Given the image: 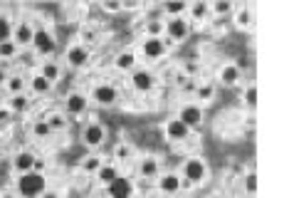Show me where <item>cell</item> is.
<instances>
[{
	"mask_svg": "<svg viewBox=\"0 0 289 198\" xmlns=\"http://www.w3.org/2000/svg\"><path fill=\"white\" fill-rule=\"evenodd\" d=\"M17 191L22 198H37L47 191V179L37 171H27V174H20L17 179Z\"/></svg>",
	"mask_w": 289,
	"mask_h": 198,
	"instance_id": "1",
	"label": "cell"
},
{
	"mask_svg": "<svg viewBox=\"0 0 289 198\" xmlns=\"http://www.w3.org/2000/svg\"><path fill=\"white\" fill-rule=\"evenodd\" d=\"M106 194H109V198H131L134 186H131V181H129V179L116 176V179L106 186Z\"/></svg>",
	"mask_w": 289,
	"mask_h": 198,
	"instance_id": "2",
	"label": "cell"
},
{
	"mask_svg": "<svg viewBox=\"0 0 289 198\" xmlns=\"http://www.w3.org/2000/svg\"><path fill=\"white\" fill-rule=\"evenodd\" d=\"M178 119H181L188 129H198V127H200V122H203V112H200V107H198V104H186V107L181 109Z\"/></svg>",
	"mask_w": 289,
	"mask_h": 198,
	"instance_id": "3",
	"label": "cell"
},
{
	"mask_svg": "<svg viewBox=\"0 0 289 198\" xmlns=\"http://www.w3.org/2000/svg\"><path fill=\"white\" fill-rule=\"evenodd\" d=\"M32 45L40 55H52L55 52V37L47 32V30H35V37H32Z\"/></svg>",
	"mask_w": 289,
	"mask_h": 198,
	"instance_id": "4",
	"label": "cell"
},
{
	"mask_svg": "<svg viewBox=\"0 0 289 198\" xmlns=\"http://www.w3.org/2000/svg\"><path fill=\"white\" fill-rule=\"evenodd\" d=\"M183 176L191 181V184H198L205 179V164L200 159H188L186 166H183Z\"/></svg>",
	"mask_w": 289,
	"mask_h": 198,
	"instance_id": "5",
	"label": "cell"
},
{
	"mask_svg": "<svg viewBox=\"0 0 289 198\" xmlns=\"http://www.w3.org/2000/svg\"><path fill=\"white\" fill-rule=\"evenodd\" d=\"M188 22L183 17H171L166 22V32H168V40H186L188 37Z\"/></svg>",
	"mask_w": 289,
	"mask_h": 198,
	"instance_id": "6",
	"label": "cell"
},
{
	"mask_svg": "<svg viewBox=\"0 0 289 198\" xmlns=\"http://www.w3.org/2000/svg\"><path fill=\"white\" fill-rule=\"evenodd\" d=\"M92 99L96 104H101V107H109V104L116 102V89L111 84H96L94 92H92Z\"/></svg>",
	"mask_w": 289,
	"mask_h": 198,
	"instance_id": "7",
	"label": "cell"
},
{
	"mask_svg": "<svg viewBox=\"0 0 289 198\" xmlns=\"http://www.w3.org/2000/svg\"><path fill=\"white\" fill-rule=\"evenodd\" d=\"M153 84H156V77L151 72H146V69H136L131 74V87L136 92H148V89H153Z\"/></svg>",
	"mask_w": 289,
	"mask_h": 198,
	"instance_id": "8",
	"label": "cell"
},
{
	"mask_svg": "<svg viewBox=\"0 0 289 198\" xmlns=\"http://www.w3.org/2000/svg\"><path fill=\"white\" fill-rule=\"evenodd\" d=\"M144 55L148 60H158L166 55V42L163 37H146L144 40Z\"/></svg>",
	"mask_w": 289,
	"mask_h": 198,
	"instance_id": "9",
	"label": "cell"
},
{
	"mask_svg": "<svg viewBox=\"0 0 289 198\" xmlns=\"http://www.w3.org/2000/svg\"><path fill=\"white\" fill-rule=\"evenodd\" d=\"M35 159H37L35 154H30V151H20V154H15L12 166H15V171H17V174H27V171H32Z\"/></svg>",
	"mask_w": 289,
	"mask_h": 198,
	"instance_id": "10",
	"label": "cell"
},
{
	"mask_svg": "<svg viewBox=\"0 0 289 198\" xmlns=\"http://www.w3.org/2000/svg\"><path fill=\"white\" fill-rule=\"evenodd\" d=\"M84 144L87 146H101L104 144V127L101 124H89L84 129Z\"/></svg>",
	"mask_w": 289,
	"mask_h": 198,
	"instance_id": "11",
	"label": "cell"
},
{
	"mask_svg": "<svg viewBox=\"0 0 289 198\" xmlns=\"http://www.w3.org/2000/svg\"><path fill=\"white\" fill-rule=\"evenodd\" d=\"M87 60H89V52H87L84 45H72V47L67 50V62H70L72 67L87 65Z\"/></svg>",
	"mask_w": 289,
	"mask_h": 198,
	"instance_id": "12",
	"label": "cell"
},
{
	"mask_svg": "<svg viewBox=\"0 0 289 198\" xmlns=\"http://www.w3.org/2000/svg\"><path fill=\"white\" fill-rule=\"evenodd\" d=\"M188 132H191V129H188V127H186L181 119H171V122L166 124V136H168V139H173V141L186 139V136H188Z\"/></svg>",
	"mask_w": 289,
	"mask_h": 198,
	"instance_id": "13",
	"label": "cell"
},
{
	"mask_svg": "<svg viewBox=\"0 0 289 198\" xmlns=\"http://www.w3.org/2000/svg\"><path fill=\"white\" fill-rule=\"evenodd\" d=\"M32 37H35V30L27 22H20L15 27V45H32Z\"/></svg>",
	"mask_w": 289,
	"mask_h": 198,
	"instance_id": "14",
	"label": "cell"
},
{
	"mask_svg": "<svg viewBox=\"0 0 289 198\" xmlns=\"http://www.w3.org/2000/svg\"><path fill=\"white\" fill-rule=\"evenodd\" d=\"M84 109H87V97H84L82 92H72V94L67 97V112L82 114Z\"/></svg>",
	"mask_w": 289,
	"mask_h": 198,
	"instance_id": "15",
	"label": "cell"
},
{
	"mask_svg": "<svg viewBox=\"0 0 289 198\" xmlns=\"http://www.w3.org/2000/svg\"><path fill=\"white\" fill-rule=\"evenodd\" d=\"M158 189H161L163 194H176V191L181 189V179H178L176 174H166V176L158 179Z\"/></svg>",
	"mask_w": 289,
	"mask_h": 198,
	"instance_id": "16",
	"label": "cell"
},
{
	"mask_svg": "<svg viewBox=\"0 0 289 198\" xmlns=\"http://www.w3.org/2000/svg\"><path fill=\"white\" fill-rule=\"evenodd\" d=\"M220 82L227 84V87L237 84V82H240V69H237V65H225L222 67V69H220Z\"/></svg>",
	"mask_w": 289,
	"mask_h": 198,
	"instance_id": "17",
	"label": "cell"
},
{
	"mask_svg": "<svg viewBox=\"0 0 289 198\" xmlns=\"http://www.w3.org/2000/svg\"><path fill=\"white\" fill-rule=\"evenodd\" d=\"M139 171H141V176H146V179L158 176V161L153 156H146L144 161H141V166H139Z\"/></svg>",
	"mask_w": 289,
	"mask_h": 198,
	"instance_id": "18",
	"label": "cell"
},
{
	"mask_svg": "<svg viewBox=\"0 0 289 198\" xmlns=\"http://www.w3.org/2000/svg\"><path fill=\"white\" fill-rule=\"evenodd\" d=\"M96 176H99V181H101L104 186H109V184H111V181H114L119 174H116V169H114V166H109V164H101V169L96 171Z\"/></svg>",
	"mask_w": 289,
	"mask_h": 198,
	"instance_id": "19",
	"label": "cell"
},
{
	"mask_svg": "<svg viewBox=\"0 0 289 198\" xmlns=\"http://www.w3.org/2000/svg\"><path fill=\"white\" fill-rule=\"evenodd\" d=\"M116 69H134V65H136V55L134 52H121L119 57H116Z\"/></svg>",
	"mask_w": 289,
	"mask_h": 198,
	"instance_id": "20",
	"label": "cell"
},
{
	"mask_svg": "<svg viewBox=\"0 0 289 198\" xmlns=\"http://www.w3.org/2000/svg\"><path fill=\"white\" fill-rule=\"evenodd\" d=\"M186 10H188V5H186V2H181V0L166 2V12H168V15H173V17H181Z\"/></svg>",
	"mask_w": 289,
	"mask_h": 198,
	"instance_id": "21",
	"label": "cell"
},
{
	"mask_svg": "<svg viewBox=\"0 0 289 198\" xmlns=\"http://www.w3.org/2000/svg\"><path fill=\"white\" fill-rule=\"evenodd\" d=\"M82 169H84L87 174H96V171L101 169V159H99V156H87V159L82 161Z\"/></svg>",
	"mask_w": 289,
	"mask_h": 198,
	"instance_id": "22",
	"label": "cell"
},
{
	"mask_svg": "<svg viewBox=\"0 0 289 198\" xmlns=\"http://www.w3.org/2000/svg\"><path fill=\"white\" fill-rule=\"evenodd\" d=\"M42 77H45L47 82H55V79L60 77V67L55 65V62H45V65H42Z\"/></svg>",
	"mask_w": 289,
	"mask_h": 198,
	"instance_id": "23",
	"label": "cell"
},
{
	"mask_svg": "<svg viewBox=\"0 0 289 198\" xmlns=\"http://www.w3.org/2000/svg\"><path fill=\"white\" fill-rule=\"evenodd\" d=\"M50 87H52V82H47L42 74H37V77L32 79V89H35L37 94H45V92H50Z\"/></svg>",
	"mask_w": 289,
	"mask_h": 198,
	"instance_id": "24",
	"label": "cell"
},
{
	"mask_svg": "<svg viewBox=\"0 0 289 198\" xmlns=\"http://www.w3.org/2000/svg\"><path fill=\"white\" fill-rule=\"evenodd\" d=\"M10 109H12V112H25V109H27V97H25V94H12Z\"/></svg>",
	"mask_w": 289,
	"mask_h": 198,
	"instance_id": "25",
	"label": "cell"
},
{
	"mask_svg": "<svg viewBox=\"0 0 289 198\" xmlns=\"http://www.w3.org/2000/svg\"><path fill=\"white\" fill-rule=\"evenodd\" d=\"M163 30H166V25H163V22H158V20H151V22L146 25L148 37H161V35H163Z\"/></svg>",
	"mask_w": 289,
	"mask_h": 198,
	"instance_id": "26",
	"label": "cell"
},
{
	"mask_svg": "<svg viewBox=\"0 0 289 198\" xmlns=\"http://www.w3.org/2000/svg\"><path fill=\"white\" fill-rule=\"evenodd\" d=\"M22 87H25V79H22V77H7V89H10V94H22Z\"/></svg>",
	"mask_w": 289,
	"mask_h": 198,
	"instance_id": "27",
	"label": "cell"
},
{
	"mask_svg": "<svg viewBox=\"0 0 289 198\" xmlns=\"http://www.w3.org/2000/svg\"><path fill=\"white\" fill-rule=\"evenodd\" d=\"M195 97H198V102H210L213 99V84H200L195 89Z\"/></svg>",
	"mask_w": 289,
	"mask_h": 198,
	"instance_id": "28",
	"label": "cell"
},
{
	"mask_svg": "<svg viewBox=\"0 0 289 198\" xmlns=\"http://www.w3.org/2000/svg\"><path fill=\"white\" fill-rule=\"evenodd\" d=\"M45 122L50 124V129H52V132H57V129H65V117H62V114H50Z\"/></svg>",
	"mask_w": 289,
	"mask_h": 198,
	"instance_id": "29",
	"label": "cell"
},
{
	"mask_svg": "<svg viewBox=\"0 0 289 198\" xmlns=\"http://www.w3.org/2000/svg\"><path fill=\"white\" fill-rule=\"evenodd\" d=\"M245 191H247L250 196H255V194H257V174H252V171H250V174L245 176Z\"/></svg>",
	"mask_w": 289,
	"mask_h": 198,
	"instance_id": "30",
	"label": "cell"
},
{
	"mask_svg": "<svg viewBox=\"0 0 289 198\" xmlns=\"http://www.w3.org/2000/svg\"><path fill=\"white\" fill-rule=\"evenodd\" d=\"M245 104H247V107H257V87H255V84H250V87L245 89Z\"/></svg>",
	"mask_w": 289,
	"mask_h": 198,
	"instance_id": "31",
	"label": "cell"
},
{
	"mask_svg": "<svg viewBox=\"0 0 289 198\" xmlns=\"http://www.w3.org/2000/svg\"><path fill=\"white\" fill-rule=\"evenodd\" d=\"M10 32H12V27H10V20L0 15V42H7Z\"/></svg>",
	"mask_w": 289,
	"mask_h": 198,
	"instance_id": "32",
	"label": "cell"
},
{
	"mask_svg": "<svg viewBox=\"0 0 289 198\" xmlns=\"http://www.w3.org/2000/svg\"><path fill=\"white\" fill-rule=\"evenodd\" d=\"M15 52H17V45L15 42H10V40L7 42H0V57H12Z\"/></svg>",
	"mask_w": 289,
	"mask_h": 198,
	"instance_id": "33",
	"label": "cell"
},
{
	"mask_svg": "<svg viewBox=\"0 0 289 198\" xmlns=\"http://www.w3.org/2000/svg\"><path fill=\"white\" fill-rule=\"evenodd\" d=\"M205 12H208V5H205V2H198V5H193V7H191V15H193L195 20H203V17H205Z\"/></svg>",
	"mask_w": 289,
	"mask_h": 198,
	"instance_id": "34",
	"label": "cell"
},
{
	"mask_svg": "<svg viewBox=\"0 0 289 198\" xmlns=\"http://www.w3.org/2000/svg\"><path fill=\"white\" fill-rule=\"evenodd\" d=\"M32 132H35V136H50L52 129H50V124H47V122H37V124L32 127Z\"/></svg>",
	"mask_w": 289,
	"mask_h": 198,
	"instance_id": "35",
	"label": "cell"
},
{
	"mask_svg": "<svg viewBox=\"0 0 289 198\" xmlns=\"http://www.w3.org/2000/svg\"><path fill=\"white\" fill-rule=\"evenodd\" d=\"M237 25H240V27H250V10H247V7H242V10L237 12Z\"/></svg>",
	"mask_w": 289,
	"mask_h": 198,
	"instance_id": "36",
	"label": "cell"
},
{
	"mask_svg": "<svg viewBox=\"0 0 289 198\" xmlns=\"http://www.w3.org/2000/svg\"><path fill=\"white\" fill-rule=\"evenodd\" d=\"M213 10H215V15H227V12L232 10V2H227V0L215 2V5H213Z\"/></svg>",
	"mask_w": 289,
	"mask_h": 198,
	"instance_id": "37",
	"label": "cell"
},
{
	"mask_svg": "<svg viewBox=\"0 0 289 198\" xmlns=\"http://www.w3.org/2000/svg\"><path fill=\"white\" fill-rule=\"evenodd\" d=\"M101 7L109 10V12H119V10H121V2H116V0H104Z\"/></svg>",
	"mask_w": 289,
	"mask_h": 198,
	"instance_id": "38",
	"label": "cell"
},
{
	"mask_svg": "<svg viewBox=\"0 0 289 198\" xmlns=\"http://www.w3.org/2000/svg\"><path fill=\"white\" fill-rule=\"evenodd\" d=\"M183 69H186V74H198V65H195V62H191V60H188V62H183Z\"/></svg>",
	"mask_w": 289,
	"mask_h": 198,
	"instance_id": "39",
	"label": "cell"
},
{
	"mask_svg": "<svg viewBox=\"0 0 289 198\" xmlns=\"http://www.w3.org/2000/svg\"><path fill=\"white\" fill-rule=\"evenodd\" d=\"M129 154H131V149H129V146H116V156H119V159H126Z\"/></svg>",
	"mask_w": 289,
	"mask_h": 198,
	"instance_id": "40",
	"label": "cell"
},
{
	"mask_svg": "<svg viewBox=\"0 0 289 198\" xmlns=\"http://www.w3.org/2000/svg\"><path fill=\"white\" fill-rule=\"evenodd\" d=\"M32 171L42 174V171H45V161H42V159H35V164H32Z\"/></svg>",
	"mask_w": 289,
	"mask_h": 198,
	"instance_id": "41",
	"label": "cell"
},
{
	"mask_svg": "<svg viewBox=\"0 0 289 198\" xmlns=\"http://www.w3.org/2000/svg\"><path fill=\"white\" fill-rule=\"evenodd\" d=\"M121 7H126V10H136L139 2H136V0H126V2H121Z\"/></svg>",
	"mask_w": 289,
	"mask_h": 198,
	"instance_id": "42",
	"label": "cell"
},
{
	"mask_svg": "<svg viewBox=\"0 0 289 198\" xmlns=\"http://www.w3.org/2000/svg\"><path fill=\"white\" fill-rule=\"evenodd\" d=\"M40 198H60V196H57V194H52V191H45Z\"/></svg>",
	"mask_w": 289,
	"mask_h": 198,
	"instance_id": "43",
	"label": "cell"
},
{
	"mask_svg": "<svg viewBox=\"0 0 289 198\" xmlns=\"http://www.w3.org/2000/svg\"><path fill=\"white\" fill-rule=\"evenodd\" d=\"M82 35H84V40H94V32H89V30H84Z\"/></svg>",
	"mask_w": 289,
	"mask_h": 198,
	"instance_id": "44",
	"label": "cell"
},
{
	"mask_svg": "<svg viewBox=\"0 0 289 198\" xmlns=\"http://www.w3.org/2000/svg\"><path fill=\"white\" fill-rule=\"evenodd\" d=\"M7 119V112H0V122H5Z\"/></svg>",
	"mask_w": 289,
	"mask_h": 198,
	"instance_id": "45",
	"label": "cell"
},
{
	"mask_svg": "<svg viewBox=\"0 0 289 198\" xmlns=\"http://www.w3.org/2000/svg\"><path fill=\"white\" fill-rule=\"evenodd\" d=\"M0 82H7V79H5V74H2V72H0Z\"/></svg>",
	"mask_w": 289,
	"mask_h": 198,
	"instance_id": "46",
	"label": "cell"
},
{
	"mask_svg": "<svg viewBox=\"0 0 289 198\" xmlns=\"http://www.w3.org/2000/svg\"><path fill=\"white\" fill-rule=\"evenodd\" d=\"M0 198H15V196H10V194H5V196H0Z\"/></svg>",
	"mask_w": 289,
	"mask_h": 198,
	"instance_id": "47",
	"label": "cell"
}]
</instances>
